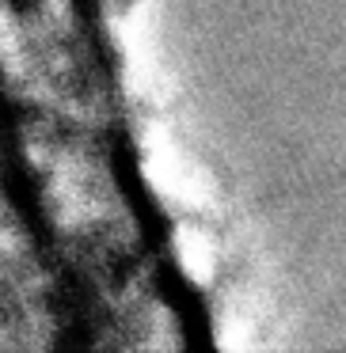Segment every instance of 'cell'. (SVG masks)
Returning a JSON list of instances; mask_svg holds the SVG:
<instances>
[{
  "label": "cell",
  "instance_id": "obj_1",
  "mask_svg": "<svg viewBox=\"0 0 346 353\" xmlns=\"http://www.w3.org/2000/svg\"><path fill=\"white\" fill-rule=\"evenodd\" d=\"M141 168H145V179L164 198L179 201L186 209L213 205V183H209V175L198 163L186 160L179 148H171L168 141H160V137L145 141V160H141Z\"/></svg>",
  "mask_w": 346,
  "mask_h": 353
},
{
  "label": "cell",
  "instance_id": "obj_2",
  "mask_svg": "<svg viewBox=\"0 0 346 353\" xmlns=\"http://www.w3.org/2000/svg\"><path fill=\"white\" fill-rule=\"evenodd\" d=\"M175 259L194 281H209L217 270V259H213V243L202 236L198 228H179L175 232Z\"/></svg>",
  "mask_w": 346,
  "mask_h": 353
}]
</instances>
